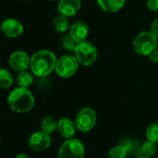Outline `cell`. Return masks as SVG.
Wrapping results in <instances>:
<instances>
[{"instance_id":"1","label":"cell","mask_w":158,"mask_h":158,"mask_svg":"<svg viewBox=\"0 0 158 158\" xmlns=\"http://www.w3.org/2000/svg\"><path fill=\"white\" fill-rule=\"evenodd\" d=\"M57 57L51 50L40 49L31 56L30 69L37 77H46L55 71Z\"/></svg>"},{"instance_id":"2","label":"cell","mask_w":158,"mask_h":158,"mask_svg":"<svg viewBox=\"0 0 158 158\" xmlns=\"http://www.w3.org/2000/svg\"><path fill=\"white\" fill-rule=\"evenodd\" d=\"M10 108L18 114L30 112L35 106V97L29 89L18 87L14 89L8 97Z\"/></svg>"},{"instance_id":"3","label":"cell","mask_w":158,"mask_h":158,"mask_svg":"<svg viewBox=\"0 0 158 158\" xmlns=\"http://www.w3.org/2000/svg\"><path fill=\"white\" fill-rule=\"evenodd\" d=\"M158 38L151 31H142L133 39L134 51L139 56H147L157 48Z\"/></svg>"},{"instance_id":"4","label":"cell","mask_w":158,"mask_h":158,"mask_svg":"<svg viewBox=\"0 0 158 158\" xmlns=\"http://www.w3.org/2000/svg\"><path fill=\"white\" fill-rule=\"evenodd\" d=\"M73 53L78 62L83 66L92 65L97 60L99 56L96 46L92 42L88 40L79 42Z\"/></svg>"},{"instance_id":"5","label":"cell","mask_w":158,"mask_h":158,"mask_svg":"<svg viewBox=\"0 0 158 158\" xmlns=\"http://www.w3.org/2000/svg\"><path fill=\"white\" fill-rule=\"evenodd\" d=\"M86 149L84 143L78 139H66L60 145L58 158H85Z\"/></svg>"},{"instance_id":"6","label":"cell","mask_w":158,"mask_h":158,"mask_svg":"<svg viewBox=\"0 0 158 158\" xmlns=\"http://www.w3.org/2000/svg\"><path fill=\"white\" fill-rule=\"evenodd\" d=\"M79 65L74 54H65L57 60L55 72L60 78H70L76 73Z\"/></svg>"},{"instance_id":"7","label":"cell","mask_w":158,"mask_h":158,"mask_svg":"<svg viewBox=\"0 0 158 158\" xmlns=\"http://www.w3.org/2000/svg\"><path fill=\"white\" fill-rule=\"evenodd\" d=\"M77 130L87 133L93 129L97 123V114L91 107H84L78 111L75 119Z\"/></svg>"},{"instance_id":"8","label":"cell","mask_w":158,"mask_h":158,"mask_svg":"<svg viewBox=\"0 0 158 158\" xmlns=\"http://www.w3.org/2000/svg\"><path fill=\"white\" fill-rule=\"evenodd\" d=\"M51 144L50 135L43 130L34 132L28 139V146L35 152H43L49 148Z\"/></svg>"},{"instance_id":"9","label":"cell","mask_w":158,"mask_h":158,"mask_svg":"<svg viewBox=\"0 0 158 158\" xmlns=\"http://www.w3.org/2000/svg\"><path fill=\"white\" fill-rule=\"evenodd\" d=\"M31 57L27 52L23 50H16L11 53L9 60V64L10 68L16 72H22L28 70L30 68Z\"/></svg>"},{"instance_id":"10","label":"cell","mask_w":158,"mask_h":158,"mask_svg":"<svg viewBox=\"0 0 158 158\" xmlns=\"http://www.w3.org/2000/svg\"><path fill=\"white\" fill-rule=\"evenodd\" d=\"M0 31L9 38H16L23 35L24 27L20 21L9 18L4 20L0 24Z\"/></svg>"},{"instance_id":"11","label":"cell","mask_w":158,"mask_h":158,"mask_svg":"<svg viewBox=\"0 0 158 158\" xmlns=\"http://www.w3.org/2000/svg\"><path fill=\"white\" fill-rule=\"evenodd\" d=\"M82 7L81 0H59L58 11L59 13L71 18L78 13Z\"/></svg>"},{"instance_id":"12","label":"cell","mask_w":158,"mask_h":158,"mask_svg":"<svg viewBox=\"0 0 158 158\" xmlns=\"http://www.w3.org/2000/svg\"><path fill=\"white\" fill-rule=\"evenodd\" d=\"M69 34L73 36V38L76 42H83L87 40L89 34V27L86 22L82 20L75 21L73 24H71L69 29Z\"/></svg>"},{"instance_id":"13","label":"cell","mask_w":158,"mask_h":158,"mask_svg":"<svg viewBox=\"0 0 158 158\" xmlns=\"http://www.w3.org/2000/svg\"><path fill=\"white\" fill-rule=\"evenodd\" d=\"M57 130L60 136L64 139H72L74 137L77 127L75 122L68 117H62L58 120V128Z\"/></svg>"},{"instance_id":"14","label":"cell","mask_w":158,"mask_h":158,"mask_svg":"<svg viewBox=\"0 0 158 158\" xmlns=\"http://www.w3.org/2000/svg\"><path fill=\"white\" fill-rule=\"evenodd\" d=\"M127 0H97L99 8L105 12H117L121 10L125 5Z\"/></svg>"},{"instance_id":"15","label":"cell","mask_w":158,"mask_h":158,"mask_svg":"<svg viewBox=\"0 0 158 158\" xmlns=\"http://www.w3.org/2000/svg\"><path fill=\"white\" fill-rule=\"evenodd\" d=\"M52 25H53L54 30L59 34L66 33L70 29V26H71L69 18L60 13L54 17V19L52 21Z\"/></svg>"},{"instance_id":"16","label":"cell","mask_w":158,"mask_h":158,"mask_svg":"<svg viewBox=\"0 0 158 158\" xmlns=\"http://www.w3.org/2000/svg\"><path fill=\"white\" fill-rule=\"evenodd\" d=\"M34 75L35 74L32 72H29L28 70L19 72V73L16 76L18 87L29 89L34 83Z\"/></svg>"},{"instance_id":"17","label":"cell","mask_w":158,"mask_h":158,"mask_svg":"<svg viewBox=\"0 0 158 158\" xmlns=\"http://www.w3.org/2000/svg\"><path fill=\"white\" fill-rule=\"evenodd\" d=\"M121 144H123L125 146V148L127 149V154L129 156H139L140 155V143L136 140V139H126L124 140H122L120 142Z\"/></svg>"},{"instance_id":"18","label":"cell","mask_w":158,"mask_h":158,"mask_svg":"<svg viewBox=\"0 0 158 158\" xmlns=\"http://www.w3.org/2000/svg\"><path fill=\"white\" fill-rule=\"evenodd\" d=\"M14 82L12 73L5 68H0V89H10Z\"/></svg>"},{"instance_id":"19","label":"cell","mask_w":158,"mask_h":158,"mask_svg":"<svg viewBox=\"0 0 158 158\" xmlns=\"http://www.w3.org/2000/svg\"><path fill=\"white\" fill-rule=\"evenodd\" d=\"M58 128V121L53 116H46L41 122V130L51 135Z\"/></svg>"},{"instance_id":"20","label":"cell","mask_w":158,"mask_h":158,"mask_svg":"<svg viewBox=\"0 0 158 158\" xmlns=\"http://www.w3.org/2000/svg\"><path fill=\"white\" fill-rule=\"evenodd\" d=\"M108 158H127L128 156L127 149L123 144H117L111 148L107 154Z\"/></svg>"},{"instance_id":"21","label":"cell","mask_w":158,"mask_h":158,"mask_svg":"<svg viewBox=\"0 0 158 158\" xmlns=\"http://www.w3.org/2000/svg\"><path fill=\"white\" fill-rule=\"evenodd\" d=\"M157 151V146L155 142H152L151 140H146L140 145V155L152 157Z\"/></svg>"},{"instance_id":"22","label":"cell","mask_w":158,"mask_h":158,"mask_svg":"<svg viewBox=\"0 0 158 158\" xmlns=\"http://www.w3.org/2000/svg\"><path fill=\"white\" fill-rule=\"evenodd\" d=\"M145 136L148 140L158 143V121L152 122L147 127Z\"/></svg>"},{"instance_id":"23","label":"cell","mask_w":158,"mask_h":158,"mask_svg":"<svg viewBox=\"0 0 158 158\" xmlns=\"http://www.w3.org/2000/svg\"><path fill=\"white\" fill-rule=\"evenodd\" d=\"M77 44H78V42H76V41L73 38V36H72L70 34L64 35L62 36V38H61V45H62V48H63L66 51L74 52Z\"/></svg>"},{"instance_id":"24","label":"cell","mask_w":158,"mask_h":158,"mask_svg":"<svg viewBox=\"0 0 158 158\" xmlns=\"http://www.w3.org/2000/svg\"><path fill=\"white\" fill-rule=\"evenodd\" d=\"M147 9L153 12H158V0H147Z\"/></svg>"},{"instance_id":"25","label":"cell","mask_w":158,"mask_h":158,"mask_svg":"<svg viewBox=\"0 0 158 158\" xmlns=\"http://www.w3.org/2000/svg\"><path fill=\"white\" fill-rule=\"evenodd\" d=\"M148 58H149L150 61H152V63H158V49L155 48L154 50H152L148 55Z\"/></svg>"},{"instance_id":"26","label":"cell","mask_w":158,"mask_h":158,"mask_svg":"<svg viewBox=\"0 0 158 158\" xmlns=\"http://www.w3.org/2000/svg\"><path fill=\"white\" fill-rule=\"evenodd\" d=\"M151 32L158 38V18H156L151 25Z\"/></svg>"},{"instance_id":"27","label":"cell","mask_w":158,"mask_h":158,"mask_svg":"<svg viewBox=\"0 0 158 158\" xmlns=\"http://www.w3.org/2000/svg\"><path fill=\"white\" fill-rule=\"evenodd\" d=\"M15 158H31L29 155H27V154H24V153H20V154H18Z\"/></svg>"},{"instance_id":"28","label":"cell","mask_w":158,"mask_h":158,"mask_svg":"<svg viewBox=\"0 0 158 158\" xmlns=\"http://www.w3.org/2000/svg\"><path fill=\"white\" fill-rule=\"evenodd\" d=\"M134 158H152V157H149V156H144V155H139V156H137V157H134Z\"/></svg>"},{"instance_id":"29","label":"cell","mask_w":158,"mask_h":158,"mask_svg":"<svg viewBox=\"0 0 158 158\" xmlns=\"http://www.w3.org/2000/svg\"><path fill=\"white\" fill-rule=\"evenodd\" d=\"M48 1H57V0H48Z\"/></svg>"},{"instance_id":"30","label":"cell","mask_w":158,"mask_h":158,"mask_svg":"<svg viewBox=\"0 0 158 158\" xmlns=\"http://www.w3.org/2000/svg\"><path fill=\"white\" fill-rule=\"evenodd\" d=\"M0 146H1V138H0Z\"/></svg>"},{"instance_id":"31","label":"cell","mask_w":158,"mask_h":158,"mask_svg":"<svg viewBox=\"0 0 158 158\" xmlns=\"http://www.w3.org/2000/svg\"><path fill=\"white\" fill-rule=\"evenodd\" d=\"M23 1H31V0H23Z\"/></svg>"},{"instance_id":"32","label":"cell","mask_w":158,"mask_h":158,"mask_svg":"<svg viewBox=\"0 0 158 158\" xmlns=\"http://www.w3.org/2000/svg\"><path fill=\"white\" fill-rule=\"evenodd\" d=\"M157 49H158V42H157V48H156Z\"/></svg>"}]
</instances>
